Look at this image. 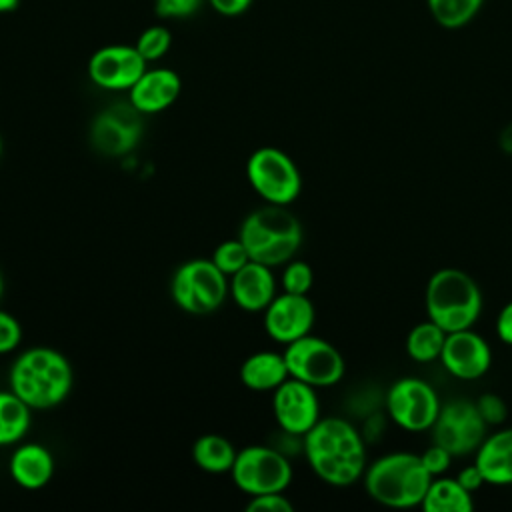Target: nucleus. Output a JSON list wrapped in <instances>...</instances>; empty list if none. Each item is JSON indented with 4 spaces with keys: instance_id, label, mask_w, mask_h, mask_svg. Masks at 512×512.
<instances>
[{
    "instance_id": "f257e3e1",
    "label": "nucleus",
    "mask_w": 512,
    "mask_h": 512,
    "mask_svg": "<svg viewBox=\"0 0 512 512\" xmlns=\"http://www.w3.org/2000/svg\"><path fill=\"white\" fill-rule=\"evenodd\" d=\"M302 454L310 470L336 488L362 480L368 466L364 436L342 416L320 418L302 436Z\"/></svg>"
},
{
    "instance_id": "f03ea898",
    "label": "nucleus",
    "mask_w": 512,
    "mask_h": 512,
    "mask_svg": "<svg viewBox=\"0 0 512 512\" xmlns=\"http://www.w3.org/2000/svg\"><path fill=\"white\" fill-rule=\"evenodd\" d=\"M8 388L32 410H52L70 396L74 368L60 350L30 346L12 360Z\"/></svg>"
},
{
    "instance_id": "7ed1b4c3",
    "label": "nucleus",
    "mask_w": 512,
    "mask_h": 512,
    "mask_svg": "<svg viewBox=\"0 0 512 512\" xmlns=\"http://www.w3.org/2000/svg\"><path fill=\"white\" fill-rule=\"evenodd\" d=\"M238 238L246 246L250 260L276 268L298 254L304 230L288 206L262 204L246 214L238 228Z\"/></svg>"
},
{
    "instance_id": "20e7f679",
    "label": "nucleus",
    "mask_w": 512,
    "mask_h": 512,
    "mask_svg": "<svg viewBox=\"0 0 512 512\" xmlns=\"http://www.w3.org/2000/svg\"><path fill=\"white\" fill-rule=\"evenodd\" d=\"M364 488L372 500L388 508H414L432 482V474L422 464L420 454L390 452L364 470Z\"/></svg>"
},
{
    "instance_id": "39448f33",
    "label": "nucleus",
    "mask_w": 512,
    "mask_h": 512,
    "mask_svg": "<svg viewBox=\"0 0 512 512\" xmlns=\"http://www.w3.org/2000/svg\"><path fill=\"white\" fill-rule=\"evenodd\" d=\"M426 316L446 332L472 328L482 314V290L460 268L436 270L424 290Z\"/></svg>"
},
{
    "instance_id": "423d86ee",
    "label": "nucleus",
    "mask_w": 512,
    "mask_h": 512,
    "mask_svg": "<svg viewBox=\"0 0 512 512\" xmlns=\"http://www.w3.org/2000/svg\"><path fill=\"white\" fill-rule=\"evenodd\" d=\"M170 298L186 314L208 316L228 298V276L210 258L182 262L170 278Z\"/></svg>"
},
{
    "instance_id": "0eeeda50",
    "label": "nucleus",
    "mask_w": 512,
    "mask_h": 512,
    "mask_svg": "<svg viewBox=\"0 0 512 512\" xmlns=\"http://www.w3.org/2000/svg\"><path fill=\"white\" fill-rule=\"evenodd\" d=\"M246 180L264 204L290 206L302 192L300 168L276 146H260L248 156Z\"/></svg>"
},
{
    "instance_id": "6e6552de",
    "label": "nucleus",
    "mask_w": 512,
    "mask_h": 512,
    "mask_svg": "<svg viewBox=\"0 0 512 512\" xmlns=\"http://www.w3.org/2000/svg\"><path fill=\"white\" fill-rule=\"evenodd\" d=\"M234 486L246 496L286 492L294 470L288 456L276 446L250 444L238 450L230 470Z\"/></svg>"
},
{
    "instance_id": "1a4fd4ad",
    "label": "nucleus",
    "mask_w": 512,
    "mask_h": 512,
    "mask_svg": "<svg viewBox=\"0 0 512 512\" xmlns=\"http://www.w3.org/2000/svg\"><path fill=\"white\" fill-rule=\"evenodd\" d=\"M284 360L290 378L314 388H330L344 378L346 362L340 350L312 332L284 346Z\"/></svg>"
},
{
    "instance_id": "9d476101",
    "label": "nucleus",
    "mask_w": 512,
    "mask_h": 512,
    "mask_svg": "<svg viewBox=\"0 0 512 512\" xmlns=\"http://www.w3.org/2000/svg\"><path fill=\"white\" fill-rule=\"evenodd\" d=\"M384 404L390 420L408 432L430 430L442 406L432 384L416 376L394 380L386 392Z\"/></svg>"
},
{
    "instance_id": "9b49d317",
    "label": "nucleus",
    "mask_w": 512,
    "mask_h": 512,
    "mask_svg": "<svg viewBox=\"0 0 512 512\" xmlns=\"http://www.w3.org/2000/svg\"><path fill=\"white\" fill-rule=\"evenodd\" d=\"M142 116L128 100L102 108L90 124L88 140L92 148L108 158L130 154L142 140Z\"/></svg>"
},
{
    "instance_id": "f8f14e48",
    "label": "nucleus",
    "mask_w": 512,
    "mask_h": 512,
    "mask_svg": "<svg viewBox=\"0 0 512 512\" xmlns=\"http://www.w3.org/2000/svg\"><path fill=\"white\" fill-rule=\"evenodd\" d=\"M430 430L432 442L446 448L452 456H466L474 454L480 442L486 438L488 424L472 400L454 398L440 406Z\"/></svg>"
},
{
    "instance_id": "ddd939ff",
    "label": "nucleus",
    "mask_w": 512,
    "mask_h": 512,
    "mask_svg": "<svg viewBox=\"0 0 512 512\" xmlns=\"http://www.w3.org/2000/svg\"><path fill=\"white\" fill-rule=\"evenodd\" d=\"M148 62L134 44H106L88 58V78L106 92H128Z\"/></svg>"
},
{
    "instance_id": "4468645a",
    "label": "nucleus",
    "mask_w": 512,
    "mask_h": 512,
    "mask_svg": "<svg viewBox=\"0 0 512 512\" xmlns=\"http://www.w3.org/2000/svg\"><path fill=\"white\" fill-rule=\"evenodd\" d=\"M316 390L302 380L288 378L272 392V416L282 432L302 438L322 418Z\"/></svg>"
},
{
    "instance_id": "2eb2a0df",
    "label": "nucleus",
    "mask_w": 512,
    "mask_h": 512,
    "mask_svg": "<svg viewBox=\"0 0 512 512\" xmlns=\"http://www.w3.org/2000/svg\"><path fill=\"white\" fill-rule=\"evenodd\" d=\"M316 310L308 294L280 292L262 312L264 332L276 344H290L312 332Z\"/></svg>"
},
{
    "instance_id": "dca6fc26",
    "label": "nucleus",
    "mask_w": 512,
    "mask_h": 512,
    "mask_svg": "<svg viewBox=\"0 0 512 512\" xmlns=\"http://www.w3.org/2000/svg\"><path fill=\"white\" fill-rule=\"evenodd\" d=\"M440 362L458 380H478L490 370L492 350L478 332L464 328L446 334Z\"/></svg>"
},
{
    "instance_id": "f3484780",
    "label": "nucleus",
    "mask_w": 512,
    "mask_h": 512,
    "mask_svg": "<svg viewBox=\"0 0 512 512\" xmlns=\"http://www.w3.org/2000/svg\"><path fill=\"white\" fill-rule=\"evenodd\" d=\"M182 92V78L166 66H152L142 72L128 90V102L144 116L168 110Z\"/></svg>"
},
{
    "instance_id": "a211bd4d",
    "label": "nucleus",
    "mask_w": 512,
    "mask_h": 512,
    "mask_svg": "<svg viewBox=\"0 0 512 512\" xmlns=\"http://www.w3.org/2000/svg\"><path fill=\"white\" fill-rule=\"evenodd\" d=\"M272 270L256 260L244 264L228 278V296L232 302L248 314L264 312L276 296V276Z\"/></svg>"
},
{
    "instance_id": "6ab92c4d",
    "label": "nucleus",
    "mask_w": 512,
    "mask_h": 512,
    "mask_svg": "<svg viewBox=\"0 0 512 512\" xmlns=\"http://www.w3.org/2000/svg\"><path fill=\"white\" fill-rule=\"evenodd\" d=\"M8 474L12 482L28 492L46 488L56 474V458L52 450L40 442H18L8 458Z\"/></svg>"
},
{
    "instance_id": "aec40b11",
    "label": "nucleus",
    "mask_w": 512,
    "mask_h": 512,
    "mask_svg": "<svg viewBox=\"0 0 512 512\" xmlns=\"http://www.w3.org/2000/svg\"><path fill=\"white\" fill-rule=\"evenodd\" d=\"M474 464L490 486L512 484V428H500L480 442L474 452Z\"/></svg>"
},
{
    "instance_id": "412c9836",
    "label": "nucleus",
    "mask_w": 512,
    "mask_h": 512,
    "mask_svg": "<svg viewBox=\"0 0 512 512\" xmlns=\"http://www.w3.org/2000/svg\"><path fill=\"white\" fill-rule=\"evenodd\" d=\"M238 378L240 384L252 392H274L290 374L282 352L256 350L240 364Z\"/></svg>"
},
{
    "instance_id": "4be33fe9",
    "label": "nucleus",
    "mask_w": 512,
    "mask_h": 512,
    "mask_svg": "<svg viewBox=\"0 0 512 512\" xmlns=\"http://www.w3.org/2000/svg\"><path fill=\"white\" fill-rule=\"evenodd\" d=\"M236 446L222 434L206 432L198 436L192 444V462L208 474H230L236 460Z\"/></svg>"
},
{
    "instance_id": "5701e85b",
    "label": "nucleus",
    "mask_w": 512,
    "mask_h": 512,
    "mask_svg": "<svg viewBox=\"0 0 512 512\" xmlns=\"http://www.w3.org/2000/svg\"><path fill=\"white\" fill-rule=\"evenodd\" d=\"M420 508L424 512H472L474 498L456 478L434 476Z\"/></svg>"
},
{
    "instance_id": "b1692460",
    "label": "nucleus",
    "mask_w": 512,
    "mask_h": 512,
    "mask_svg": "<svg viewBox=\"0 0 512 512\" xmlns=\"http://www.w3.org/2000/svg\"><path fill=\"white\" fill-rule=\"evenodd\" d=\"M32 424V408L10 388L0 390V448L22 442Z\"/></svg>"
},
{
    "instance_id": "393cba45",
    "label": "nucleus",
    "mask_w": 512,
    "mask_h": 512,
    "mask_svg": "<svg viewBox=\"0 0 512 512\" xmlns=\"http://www.w3.org/2000/svg\"><path fill=\"white\" fill-rule=\"evenodd\" d=\"M446 330L440 328L436 322L430 318L416 324L408 336H406V352L414 362H434L440 360L444 340H446Z\"/></svg>"
},
{
    "instance_id": "a878e982",
    "label": "nucleus",
    "mask_w": 512,
    "mask_h": 512,
    "mask_svg": "<svg viewBox=\"0 0 512 512\" xmlns=\"http://www.w3.org/2000/svg\"><path fill=\"white\" fill-rule=\"evenodd\" d=\"M484 0H426L428 14L444 30L468 26L482 10Z\"/></svg>"
},
{
    "instance_id": "bb28decb",
    "label": "nucleus",
    "mask_w": 512,
    "mask_h": 512,
    "mask_svg": "<svg viewBox=\"0 0 512 512\" xmlns=\"http://www.w3.org/2000/svg\"><path fill=\"white\" fill-rule=\"evenodd\" d=\"M134 46L148 64L162 60L172 48V32L164 24H152L140 32Z\"/></svg>"
},
{
    "instance_id": "cd10ccee",
    "label": "nucleus",
    "mask_w": 512,
    "mask_h": 512,
    "mask_svg": "<svg viewBox=\"0 0 512 512\" xmlns=\"http://www.w3.org/2000/svg\"><path fill=\"white\" fill-rule=\"evenodd\" d=\"M210 260L230 278L244 264L250 262V254H248L246 246L242 244V240L236 236V238H228V240H222L220 244H216V248L210 254Z\"/></svg>"
},
{
    "instance_id": "c85d7f7f",
    "label": "nucleus",
    "mask_w": 512,
    "mask_h": 512,
    "mask_svg": "<svg viewBox=\"0 0 512 512\" xmlns=\"http://www.w3.org/2000/svg\"><path fill=\"white\" fill-rule=\"evenodd\" d=\"M314 284V270L306 260L292 258L286 264H282L280 272V286L282 292L290 294H308Z\"/></svg>"
},
{
    "instance_id": "c756f323",
    "label": "nucleus",
    "mask_w": 512,
    "mask_h": 512,
    "mask_svg": "<svg viewBox=\"0 0 512 512\" xmlns=\"http://www.w3.org/2000/svg\"><path fill=\"white\" fill-rule=\"evenodd\" d=\"M22 336H24V330L20 320L8 310L0 308V356H6L18 350L22 344Z\"/></svg>"
},
{
    "instance_id": "7c9ffc66",
    "label": "nucleus",
    "mask_w": 512,
    "mask_h": 512,
    "mask_svg": "<svg viewBox=\"0 0 512 512\" xmlns=\"http://www.w3.org/2000/svg\"><path fill=\"white\" fill-rule=\"evenodd\" d=\"M206 0H154V12L162 20L192 18Z\"/></svg>"
},
{
    "instance_id": "2f4dec72",
    "label": "nucleus",
    "mask_w": 512,
    "mask_h": 512,
    "mask_svg": "<svg viewBox=\"0 0 512 512\" xmlns=\"http://www.w3.org/2000/svg\"><path fill=\"white\" fill-rule=\"evenodd\" d=\"M480 416L488 426H500L508 416V406L502 396L494 392H484L474 400Z\"/></svg>"
},
{
    "instance_id": "473e14b6",
    "label": "nucleus",
    "mask_w": 512,
    "mask_h": 512,
    "mask_svg": "<svg viewBox=\"0 0 512 512\" xmlns=\"http://www.w3.org/2000/svg\"><path fill=\"white\" fill-rule=\"evenodd\" d=\"M248 512H292L294 504L284 492H266L258 496H248Z\"/></svg>"
},
{
    "instance_id": "72a5a7b5",
    "label": "nucleus",
    "mask_w": 512,
    "mask_h": 512,
    "mask_svg": "<svg viewBox=\"0 0 512 512\" xmlns=\"http://www.w3.org/2000/svg\"><path fill=\"white\" fill-rule=\"evenodd\" d=\"M420 458H422V464L426 466V470L432 474V478L434 476H442L448 468H450V462H452V454L446 450V448H442L440 444H436V442H432V446H428L422 454H420Z\"/></svg>"
},
{
    "instance_id": "f704fd0d",
    "label": "nucleus",
    "mask_w": 512,
    "mask_h": 512,
    "mask_svg": "<svg viewBox=\"0 0 512 512\" xmlns=\"http://www.w3.org/2000/svg\"><path fill=\"white\" fill-rule=\"evenodd\" d=\"M210 4V8L222 16L234 18L240 16L244 12H248V8L252 6L254 0H206Z\"/></svg>"
},
{
    "instance_id": "c9c22d12",
    "label": "nucleus",
    "mask_w": 512,
    "mask_h": 512,
    "mask_svg": "<svg viewBox=\"0 0 512 512\" xmlns=\"http://www.w3.org/2000/svg\"><path fill=\"white\" fill-rule=\"evenodd\" d=\"M496 334H498V338H500L504 344L512 346V300L506 302V304L502 306V310L498 312V318H496Z\"/></svg>"
},
{
    "instance_id": "e433bc0d",
    "label": "nucleus",
    "mask_w": 512,
    "mask_h": 512,
    "mask_svg": "<svg viewBox=\"0 0 512 512\" xmlns=\"http://www.w3.org/2000/svg\"><path fill=\"white\" fill-rule=\"evenodd\" d=\"M456 480H458V482H460V484H462L466 490H470L472 494H474V492H476L480 486H484V484H486L476 464H470V466L462 468V470L458 472Z\"/></svg>"
},
{
    "instance_id": "4c0bfd02",
    "label": "nucleus",
    "mask_w": 512,
    "mask_h": 512,
    "mask_svg": "<svg viewBox=\"0 0 512 512\" xmlns=\"http://www.w3.org/2000/svg\"><path fill=\"white\" fill-rule=\"evenodd\" d=\"M500 142H502V148H504L506 152H510V154H512V124L504 128Z\"/></svg>"
},
{
    "instance_id": "58836bf2",
    "label": "nucleus",
    "mask_w": 512,
    "mask_h": 512,
    "mask_svg": "<svg viewBox=\"0 0 512 512\" xmlns=\"http://www.w3.org/2000/svg\"><path fill=\"white\" fill-rule=\"evenodd\" d=\"M20 4V0H0V14H8L12 10H16Z\"/></svg>"
},
{
    "instance_id": "ea45409f",
    "label": "nucleus",
    "mask_w": 512,
    "mask_h": 512,
    "mask_svg": "<svg viewBox=\"0 0 512 512\" xmlns=\"http://www.w3.org/2000/svg\"><path fill=\"white\" fill-rule=\"evenodd\" d=\"M4 290H6V278H4V272H2V266H0V300L4 296Z\"/></svg>"
},
{
    "instance_id": "a19ab883",
    "label": "nucleus",
    "mask_w": 512,
    "mask_h": 512,
    "mask_svg": "<svg viewBox=\"0 0 512 512\" xmlns=\"http://www.w3.org/2000/svg\"><path fill=\"white\" fill-rule=\"evenodd\" d=\"M0 158H2V136H0Z\"/></svg>"
}]
</instances>
